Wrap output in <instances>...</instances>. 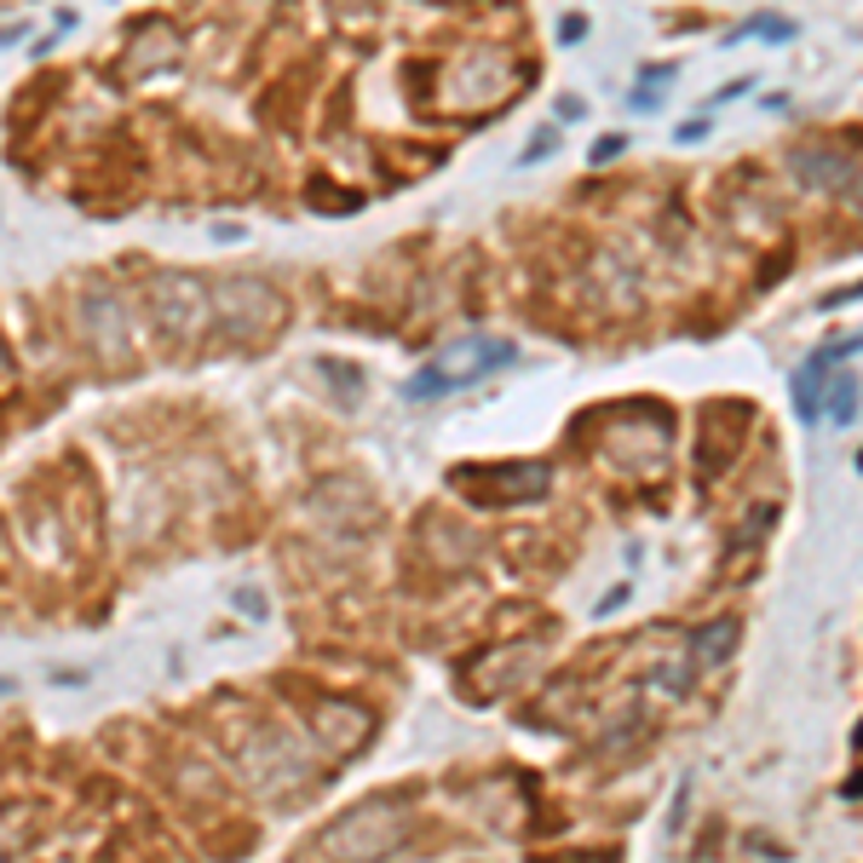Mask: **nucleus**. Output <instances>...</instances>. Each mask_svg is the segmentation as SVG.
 Returning a JSON list of instances; mask_svg holds the SVG:
<instances>
[{"label":"nucleus","instance_id":"f257e3e1","mask_svg":"<svg viewBox=\"0 0 863 863\" xmlns=\"http://www.w3.org/2000/svg\"><path fill=\"white\" fill-rule=\"evenodd\" d=\"M507 363H518V346H513V340H484V334L455 340L449 352H437L432 363H420V369L404 380V404H437V397L467 392V386H478L484 374L507 369Z\"/></svg>","mask_w":863,"mask_h":863},{"label":"nucleus","instance_id":"f03ea898","mask_svg":"<svg viewBox=\"0 0 863 863\" xmlns=\"http://www.w3.org/2000/svg\"><path fill=\"white\" fill-rule=\"evenodd\" d=\"M397 835H404V812L386 806V800H369V806H352L340 812L323 835H317V847L340 863H380L397 852Z\"/></svg>","mask_w":863,"mask_h":863},{"label":"nucleus","instance_id":"7ed1b4c3","mask_svg":"<svg viewBox=\"0 0 863 863\" xmlns=\"http://www.w3.org/2000/svg\"><path fill=\"white\" fill-rule=\"evenodd\" d=\"M150 311L162 317L168 340H196V334H202V329L213 323V299L202 294V283H196V276H178V271L156 276V288H150Z\"/></svg>","mask_w":863,"mask_h":863},{"label":"nucleus","instance_id":"20e7f679","mask_svg":"<svg viewBox=\"0 0 863 863\" xmlns=\"http://www.w3.org/2000/svg\"><path fill=\"white\" fill-rule=\"evenodd\" d=\"M484 478H495V484H467L478 501H507V507H525V501H541L553 490V467L547 460H507V467H478Z\"/></svg>","mask_w":863,"mask_h":863},{"label":"nucleus","instance_id":"39448f33","mask_svg":"<svg viewBox=\"0 0 863 863\" xmlns=\"http://www.w3.org/2000/svg\"><path fill=\"white\" fill-rule=\"evenodd\" d=\"M231 311H236V323H225L231 334H259L283 317V299H276L266 283L243 276V283H225V299H219V317H231Z\"/></svg>","mask_w":863,"mask_h":863},{"label":"nucleus","instance_id":"423d86ee","mask_svg":"<svg viewBox=\"0 0 863 863\" xmlns=\"http://www.w3.org/2000/svg\"><path fill=\"white\" fill-rule=\"evenodd\" d=\"M82 311H87V346H127V340H133L127 299L115 294V288H87Z\"/></svg>","mask_w":863,"mask_h":863},{"label":"nucleus","instance_id":"0eeeda50","mask_svg":"<svg viewBox=\"0 0 863 863\" xmlns=\"http://www.w3.org/2000/svg\"><path fill=\"white\" fill-rule=\"evenodd\" d=\"M691 662L696 668H719L731 651H737V616H719V621H708V628H691Z\"/></svg>","mask_w":863,"mask_h":863},{"label":"nucleus","instance_id":"6e6552de","mask_svg":"<svg viewBox=\"0 0 863 863\" xmlns=\"http://www.w3.org/2000/svg\"><path fill=\"white\" fill-rule=\"evenodd\" d=\"M858 397H863L858 374H829V386H823V415H829V427H852Z\"/></svg>","mask_w":863,"mask_h":863},{"label":"nucleus","instance_id":"1a4fd4ad","mask_svg":"<svg viewBox=\"0 0 863 863\" xmlns=\"http://www.w3.org/2000/svg\"><path fill=\"white\" fill-rule=\"evenodd\" d=\"M547 150H558V127H535V138L525 145V156H518V168H535Z\"/></svg>","mask_w":863,"mask_h":863},{"label":"nucleus","instance_id":"9d476101","mask_svg":"<svg viewBox=\"0 0 863 863\" xmlns=\"http://www.w3.org/2000/svg\"><path fill=\"white\" fill-rule=\"evenodd\" d=\"M794 35V24H742L731 41H789Z\"/></svg>","mask_w":863,"mask_h":863},{"label":"nucleus","instance_id":"9b49d317","mask_svg":"<svg viewBox=\"0 0 863 863\" xmlns=\"http://www.w3.org/2000/svg\"><path fill=\"white\" fill-rule=\"evenodd\" d=\"M621 150H628V138H621V133H605V138H599V145H593V168H605V162H616Z\"/></svg>","mask_w":863,"mask_h":863},{"label":"nucleus","instance_id":"f8f14e48","mask_svg":"<svg viewBox=\"0 0 863 863\" xmlns=\"http://www.w3.org/2000/svg\"><path fill=\"white\" fill-rule=\"evenodd\" d=\"M231 605H236V611H243V616H254V621H259V616H266V599H259L254 588H236V593H231Z\"/></svg>","mask_w":863,"mask_h":863},{"label":"nucleus","instance_id":"ddd939ff","mask_svg":"<svg viewBox=\"0 0 863 863\" xmlns=\"http://www.w3.org/2000/svg\"><path fill=\"white\" fill-rule=\"evenodd\" d=\"M852 352H863V334H852V340H840L835 352H817V357H823V363H835V357H852Z\"/></svg>","mask_w":863,"mask_h":863},{"label":"nucleus","instance_id":"4468645a","mask_svg":"<svg viewBox=\"0 0 863 863\" xmlns=\"http://www.w3.org/2000/svg\"><path fill=\"white\" fill-rule=\"evenodd\" d=\"M558 122H581V98H570V93L558 98Z\"/></svg>","mask_w":863,"mask_h":863}]
</instances>
